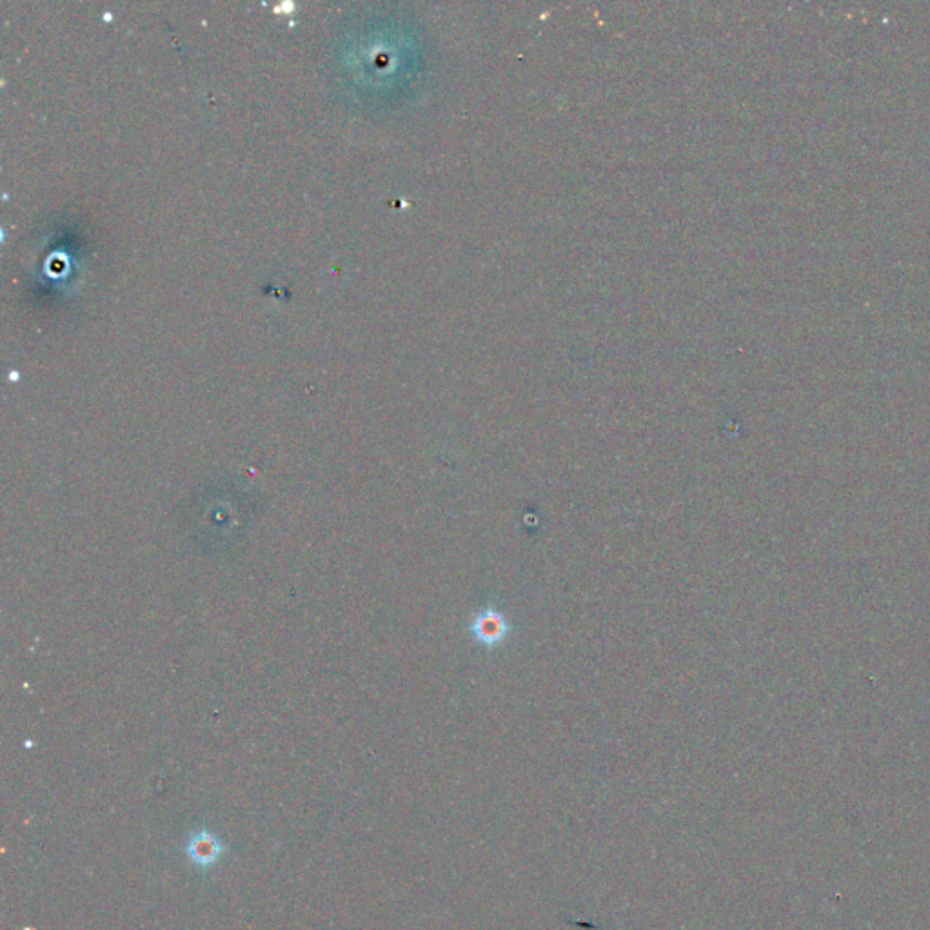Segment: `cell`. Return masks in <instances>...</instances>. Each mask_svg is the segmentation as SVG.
Masks as SVG:
<instances>
[{
    "label": "cell",
    "instance_id": "cell-1",
    "mask_svg": "<svg viewBox=\"0 0 930 930\" xmlns=\"http://www.w3.org/2000/svg\"><path fill=\"white\" fill-rule=\"evenodd\" d=\"M182 851L195 869L209 871L226 856L228 847L215 832L209 829H197L189 834L188 840L184 841Z\"/></svg>",
    "mask_w": 930,
    "mask_h": 930
}]
</instances>
